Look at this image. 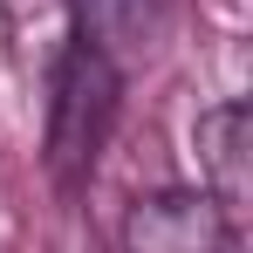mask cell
Returning <instances> with one entry per match:
<instances>
[{
	"mask_svg": "<svg viewBox=\"0 0 253 253\" xmlns=\"http://www.w3.org/2000/svg\"><path fill=\"white\" fill-rule=\"evenodd\" d=\"M117 117H124V69L103 48L69 35L48 69V137H42L48 178L62 192H83L96 178L110 137H117Z\"/></svg>",
	"mask_w": 253,
	"mask_h": 253,
	"instance_id": "1",
	"label": "cell"
},
{
	"mask_svg": "<svg viewBox=\"0 0 253 253\" xmlns=\"http://www.w3.org/2000/svg\"><path fill=\"white\" fill-rule=\"evenodd\" d=\"M192 144H199V171H206L199 192L240 226V219H247V199H253V110L247 103L206 110L199 130H192Z\"/></svg>",
	"mask_w": 253,
	"mask_h": 253,
	"instance_id": "3",
	"label": "cell"
},
{
	"mask_svg": "<svg viewBox=\"0 0 253 253\" xmlns=\"http://www.w3.org/2000/svg\"><path fill=\"white\" fill-rule=\"evenodd\" d=\"M62 7H69V35L103 48L117 69L130 55H144L158 35V0H62Z\"/></svg>",
	"mask_w": 253,
	"mask_h": 253,
	"instance_id": "4",
	"label": "cell"
},
{
	"mask_svg": "<svg viewBox=\"0 0 253 253\" xmlns=\"http://www.w3.org/2000/svg\"><path fill=\"white\" fill-rule=\"evenodd\" d=\"M233 240H240V226L199 185L144 192L124 212V253H233Z\"/></svg>",
	"mask_w": 253,
	"mask_h": 253,
	"instance_id": "2",
	"label": "cell"
}]
</instances>
